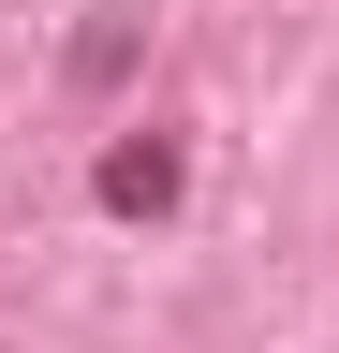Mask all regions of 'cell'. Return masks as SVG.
<instances>
[{"label":"cell","instance_id":"cell-1","mask_svg":"<svg viewBox=\"0 0 339 353\" xmlns=\"http://www.w3.org/2000/svg\"><path fill=\"white\" fill-rule=\"evenodd\" d=\"M177 192H192V148H177V132H118V148H104V206L118 221H162Z\"/></svg>","mask_w":339,"mask_h":353}]
</instances>
